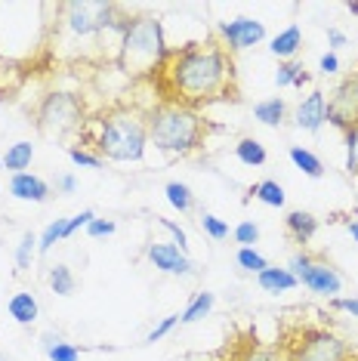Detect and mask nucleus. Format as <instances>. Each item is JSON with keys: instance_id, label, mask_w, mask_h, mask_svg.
<instances>
[{"instance_id": "nucleus-11", "label": "nucleus", "mask_w": 358, "mask_h": 361, "mask_svg": "<svg viewBox=\"0 0 358 361\" xmlns=\"http://www.w3.org/2000/svg\"><path fill=\"white\" fill-rule=\"evenodd\" d=\"M328 96L321 93V90H312V93L306 96V99H300L297 111H294V121L300 130H309V133H319V130L328 124Z\"/></svg>"}, {"instance_id": "nucleus-36", "label": "nucleus", "mask_w": 358, "mask_h": 361, "mask_svg": "<svg viewBox=\"0 0 358 361\" xmlns=\"http://www.w3.org/2000/svg\"><path fill=\"white\" fill-rule=\"evenodd\" d=\"M115 219H99V216H96L93 219V223H90L87 226V235L90 238H109V235H115Z\"/></svg>"}, {"instance_id": "nucleus-21", "label": "nucleus", "mask_w": 358, "mask_h": 361, "mask_svg": "<svg viewBox=\"0 0 358 361\" xmlns=\"http://www.w3.org/2000/svg\"><path fill=\"white\" fill-rule=\"evenodd\" d=\"M214 302H216V297L210 290L195 293L189 300V306L179 312V324H195V322H201V318H207L210 312H214Z\"/></svg>"}, {"instance_id": "nucleus-14", "label": "nucleus", "mask_w": 358, "mask_h": 361, "mask_svg": "<svg viewBox=\"0 0 358 361\" xmlns=\"http://www.w3.org/2000/svg\"><path fill=\"white\" fill-rule=\"evenodd\" d=\"M268 50H272V56H278L281 62H294L297 53L303 50V31H300V25H288L284 31H278L268 40Z\"/></svg>"}, {"instance_id": "nucleus-30", "label": "nucleus", "mask_w": 358, "mask_h": 361, "mask_svg": "<svg viewBox=\"0 0 358 361\" xmlns=\"http://www.w3.org/2000/svg\"><path fill=\"white\" fill-rule=\"evenodd\" d=\"M232 238L241 244V247H254V244L259 241V226L254 223V219H244V223H238L232 228Z\"/></svg>"}, {"instance_id": "nucleus-35", "label": "nucleus", "mask_w": 358, "mask_h": 361, "mask_svg": "<svg viewBox=\"0 0 358 361\" xmlns=\"http://www.w3.org/2000/svg\"><path fill=\"white\" fill-rule=\"evenodd\" d=\"M176 324H179V315H167V318H161V322L149 331V336H145V343H158V340H164V336H167L170 331H173Z\"/></svg>"}, {"instance_id": "nucleus-20", "label": "nucleus", "mask_w": 358, "mask_h": 361, "mask_svg": "<svg viewBox=\"0 0 358 361\" xmlns=\"http://www.w3.org/2000/svg\"><path fill=\"white\" fill-rule=\"evenodd\" d=\"M250 195H254V201L266 204V207H284V201H288V192H284L278 179H259V183L250 185Z\"/></svg>"}, {"instance_id": "nucleus-19", "label": "nucleus", "mask_w": 358, "mask_h": 361, "mask_svg": "<svg viewBox=\"0 0 358 361\" xmlns=\"http://www.w3.org/2000/svg\"><path fill=\"white\" fill-rule=\"evenodd\" d=\"M254 118L266 127H281L284 118H288V102L281 96H272V99H263L254 105Z\"/></svg>"}, {"instance_id": "nucleus-24", "label": "nucleus", "mask_w": 358, "mask_h": 361, "mask_svg": "<svg viewBox=\"0 0 358 361\" xmlns=\"http://www.w3.org/2000/svg\"><path fill=\"white\" fill-rule=\"evenodd\" d=\"M50 287H53V293L56 297H71L75 293V287H78V278H75V272H71L65 262H59V266H53L50 269Z\"/></svg>"}, {"instance_id": "nucleus-9", "label": "nucleus", "mask_w": 358, "mask_h": 361, "mask_svg": "<svg viewBox=\"0 0 358 361\" xmlns=\"http://www.w3.org/2000/svg\"><path fill=\"white\" fill-rule=\"evenodd\" d=\"M214 37L229 53H241V50H250V47L263 44L266 40V25L259 19H250V16H238V19H232V22H216V35Z\"/></svg>"}, {"instance_id": "nucleus-22", "label": "nucleus", "mask_w": 358, "mask_h": 361, "mask_svg": "<svg viewBox=\"0 0 358 361\" xmlns=\"http://www.w3.org/2000/svg\"><path fill=\"white\" fill-rule=\"evenodd\" d=\"M288 154H290V161H294V167L303 170L309 179H321L324 176V164H321V158L315 152L303 149V145H290Z\"/></svg>"}, {"instance_id": "nucleus-23", "label": "nucleus", "mask_w": 358, "mask_h": 361, "mask_svg": "<svg viewBox=\"0 0 358 361\" xmlns=\"http://www.w3.org/2000/svg\"><path fill=\"white\" fill-rule=\"evenodd\" d=\"M164 195H167V201H170V207L179 210V213H192L195 210V192L185 183H176V179H170V183L164 185Z\"/></svg>"}, {"instance_id": "nucleus-15", "label": "nucleus", "mask_w": 358, "mask_h": 361, "mask_svg": "<svg viewBox=\"0 0 358 361\" xmlns=\"http://www.w3.org/2000/svg\"><path fill=\"white\" fill-rule=\"evenodd\" d=\"M6 312H10V318H16V324L31 327L40 318V302L35 300V293L19 290L10 297V302H6Z\"/></svg>"}, {"instance_id": "nucleus-49", "label": "nucleus", "mask_w": 358, "mask_h": 361, "mask_svg": "<svg viewBox=\"0 0 358 361\" xmlns=\"http://www.w3.org/2000/svg\"><path fill=\"white\" fill-rule=\"evenodd\" d=\"M0 361H4V358H0Z\"/></svg>"}, {"instance_id": "nucleus-10", "label": "nucleus", "mask_w": 358, "mask_h": 361, "mask_svg": "<svg viewBox=\"0 0 358 361\" xmlns=\"http://www.w3.org/2000/svg\"><path fill=\"white\" fill-rule=\"evenodd\" d=\"M145 257L158 272L164 275H176V278H189V275H198L195 262L189 259V253L179 250L176 244H167V241H149L145 247Z\"/></svg>"}, {"instance_id": "nucleus-5", "label": "nucleus", "mask_w": 358, "mask_h": 361, "mask_svg": "<svg viewBox=\"0 0 358 361\" xmlns=\"http://www.w3.org/2000/svg\"><path fill=\"white\" fill-rule=\"evenodd\" d=\"M281 361H349L352 346L328 327H300L278 343Z\"/></svg>"}, {"instance_id": "nucleus-25", "label": "nucleus", "mask_w": 358, "mask_h": 361, "mask_svg": "<svg viewBox=\"0 0 358 361\" xmlns=\"http://www.w3.org/2000/svg\"><path fill=\"white\" fill-rule=\"evenodd\" d=\"M235 262H238V269H241V272H247V275H259L263 269H268V259L257 247H238V253H235Z\"/></svg>"}, {"instance_id": "nucleus-41", "label": "nucleus", "mask_w": 358, "mask_h": 361, "mask_svg": "<svg viewBox=\"0 0 358 361\" xmlns=\"http://www.w3.org/2000/svg\"><path fill=\"white\" fill-rule=\"evenodd\" d=\"M349 44L346 35L340 28H328V47H331V53H337V50H343V47Z\"/></svg>"}, {"instance_id": "nucleus-7", "label": "nucleus", "mask_w": 358, "mask_h": 361, "mask_svg": "<svg viewBox=\"0 0 358 361\" xmlns=\"http://www.w3.org/2000/svg\"><path fill=\"white\" fill-rule=\"evenodd\" d=\"M288 269L297 275V281L306 287V290L319 293V297H328L333 300L340 290H343V275L331 266L328 259L315 257V253H306V250H297L290 257Z\"/></svg>"}, {"instance_id": "nucleus-8", "label": "nucleus", "mask_w": 358, "mask_h": 361, "mask_svg": "<svg viewBox=\"0 0 358 361\" xmlns=\"http://www.w3.org/2000/svg\"><path fill=\"white\" fill-rule=\"evenodd\" d=\"M328 124H333L340 133L358 127V71L343 78L328 96Z\"/></svg>"}, {"instance_id": "nucleus-2", "label": "nucleus", "mask_w": 358, "mask_h": 361, "mask_svg": "<svg viewBox=\"0 0 358 361\" xmlns=\"http://www.w3.org/2000/svg\"><path fill=\"white\" fill-rule=\"evenodd\" d=\"M145 124H149V142L167 154L189 158V154L204 149L207 121L204 114L195 109L173 105V102H158L154 109L145 111Z\"/></svg>"}, {"instance_id": "nucleus-29", "label": "nucleus", "mask_w": 358, "mask_h": 361, "mask_svg": "<svg viewBox=\"0 0 358 361\" xmlns=\"http://www.w3.org/2000/svg\"><path fill=\"white\" fill-rule=\"evenodd\" d=\"M68 158H71V164H78V167H90V170H99L105 164L99 154L90 152L87 145H68Z\"/></svg>"}, {"instance_id": "nucleus-40", "label": "nucleus", "mask_w": 358, "mask_h": 361, "mask_svg": "<svg viewBox=\"0 0 358 361\" xmlns=\"http://www.w3.org/2000/svg\"><path fill=\"white\" fill-rule=\"evenodd\" d=\"M319 71H321V75H337V71H340V56L337 53H324L321 56V59H319Z\"/></svg>"}, {"instance_id": "nucleus-3", "label": "nucleus", "mask_w": 358, "mask_h": 361, "mask_svg": "<svg viewBox=\"0 0 358 361\" xmlns=\"http://www.w3.org/2000/svg\"><path fill=\"white\" fill-rule=\"evenodd\" d=\"M170 47L164 25L154 16H130L118 44V68L127 78H154L167 62Z\"/></svg>"}, {"instance_id": "nucleus-27", "label": "nucleus", "mask_w": 358, "mask_h": 361, "mask_svg": "<svg viewBox=\"0 0 358 361\" xmlns=\"http://www.w3.org/2000/svg\"><path fill=\"white\" fill-rule=\"evenodd\" d=\"M35 257H37V235L25 232L19 238V247H16V266H19V272H28Z\"/></svg>"}, {"instance_id": "nucleus-31", "label": "nucleus", "mask_w": 358, "mask_h": 361, "mask_svg": "<svg viewBox=\"0 0 358 361\" xmlns=\"http://www.w3.org/2000/svg\"><path fill=\"white\" fill-rule=\"evenodd\" d=\"M343 139H346V173L358 176V127L346 130Z\"/></svg>"}, {"instance_id": "nucleus-45", "label": "nucleus", "mask_w": 358, "mask_h": 361, "mask_svg": "<svg viewBox=\"0 0 358 361\" xmlns=\"http://www.w3.org/2000/svg\"><path fill=\"white\" fill-rule=\"evenodd\" d=\"M309 80H312V75H309V71L303 68V71H300V78H297V84H294V87H306Z\"/></svg>"}, {"instance_id": "nucleus-47", "label": "nucleus", "mask_w": 358, "mask_h": 361, "mask_svg": "<svg viewBox=\"0 0 358 361\" xmlns=\"http://www.w3.org/2000/svg\"><path fill=\"white\" fill-rule=\"evenodd\" d=\"M0 170H4V158H0Z\"/></svg>"}, {"instance_id": "nucleus-17", "label": "nucleus", "mask_w": 358, "mask_h": 361, "mask_svg": "<svg viewBox=\"0 0 358 361\" xmlns=\"http://www.w3.org/2000/svg\"><path fill=\"white\" fill-rule=\"evenodd\" d=\"M31 161H35V145L31 142H13L10 149H6L4 154V170H10V173H28V167H31Z\"/></svg>"}, {"instance_id": "nucleus-48", "label": "nucleus", "mask_w": 358, "mask_h": 361, "mask_svg": "<svg viewBox=\"0 0 358 361\" xmlns=\"http://www.w3.org/2000/svg\"><path fill=\"white\" fill-rule=\"evenodd\" d=\"M349 361H358V358H355V355H352V358H349Z\"/></svg>"}, {"instance_id": "nucleus-16", "label": "nucleus", "mask_w": 358, "mask_h": 361, "mask_svg": "<svg viewBox=\"0 0 358 361\" xmlns=\"http://www.w3.org/2000/svg\"><path fill=\"white\" fill-rule=\"evenodd\" d=\"M257 284L263 287L266 293H288V290H294V287H300V281H297V275L290 272V269H281V266H268V269H263V272L257 275Z\"/></svg>"}, {"instance_id": "nucleus-39", "label": "nucleus", "mask_w": 358, "mask_h": 361, "mask_svg": "<svg viewBox=\"0 0 358 361\" xmlns=\"http://www.w3.org/2000/svg\"><path fill=\"white\" fill-rule=\"evenodd\" d=\"M244 361H281V352L275 346H254V352Z\"/></svg>"}, {"instance_id": "nucleus-42", "label": "nucleus", "mask_w": 358, "mask_h": 361, "mask_svg": "<svg viewBox=\"0 0 358 361\" xmlns=\"http://www.w3.org/2000/svg\"><path fill=\"white\" fill-rule=\"evenodd\" d=\"M75 188H78V179L71 176V173H65V176L56 179V192H59V195H71Z\"/></svg>"}, {"instance_id": "nucleus-26", "label": "nucleus", "mask_w": 358, "mask_h": 361, "mask_svg": "<svg viewBox=\"0 0 358 361\" xmlns=\"http://www.w3.org/2000/svg\"><path fill=\"white\" fill-rule=\"evenodd\" d=\"M65 228H68V219H53V223L44 228V235L37 238V253H40V257H44V253H50L59 241H65Z\"/></svg>"}, {"instance_id": "nucleus-28", "label": "nucleus", "mask_w": 358, "mask_h": 361, "mask_svg": "<svg viewBox=\"0 0 358 361\" xmlns=\"http://www.w3.org/2000/svg\"><path fill=\"white\" fill-rule=\"evenodd\" d=\"M201 228H204V235L214 238V241H226V238L232 235L229 223H226V219H219V216H214V213H207V210H201Z\"/></svg>"}, {"instance_id": "nucleus-32", "label": "nucleus", "mask_w": 358, "mask_h": 361, "mask_svg": "<svg viewBox=\"0 0 358 361\" xmlns=\"http://www.w3.org/2000/svg\"><path fill=\"white\" fill-rule=\"evenodd\" d=\"M300 71H303V62H278V71H275V84L278 87H294Z\"/></svg>"}, {"instance_id": "nucleus-37", "label": "nucleus", "mask_w": 358, "mask_h": 361, "mask_svg": "<svg viewBox=\"0 0 358 361\" xmlns=\"http://www.w3.org/2000/svg\"><path fill=\"white\" fill-rule=\"evenodd\" d=\"M93 219H96V213L93 210H80V213H75V216H71L68 219V228H65V238H71V235H75L78 232V228H87L90 223H93Z\"/></svg>"}, {"instance_id": "nucleus-46", "label": "nucleus", "mask_w": 358, "mask_h": 361, "mask_svg": "<svg viewBox=\"0 0 358 361\" xmlns=\"http://www.w3.org/2000/svg\"><path fill=\"white\" fill-rule=\"evenodd\" d=\"M346 10H349V16H358V0H352V4H346Z\"/></svg>"}, {"instance_id": "nucleus-18", "label": "nucleus", "mask_w": 358, "mask_h": 361, "mask_svg": "<svg viewBox=\"0 0 358 361\" xmlns=\"http://www.w3.org/2000/svg\"><path fill=\"white\" fill-rule=\"evenodd\" d=\"M235 158H238L244 167H263L268 161V152L257 136H241L238 145H235Z\"/></svg>"}, {"instance_id": "nucleus-1", "label": "nucleus", "mask_w": 358, "mask_h": 361, "mask_svg": "<svg viewBox=\"0 0 358 361\" xmlns=\"http://www.w3.org/2000/svg\"><path fill=\"white\" fill-rule=\"evenodd\" d=\"M152 80L161 102L185 105L195 111L214 102H238L235 59L216 37L170 50L167 62Z\"/></svg>"}, {"instance_id": "nucleus-43", "label": "nucleus", "mask_w": 358, "mask_h": 361, "mask_svg": "<svg viewBox=\"0 0 358 361\" xmlns=\"http://www.w3.org/2000/svg\"><path fill=\"white\" fill-rule=\"evenodd\" d=\"M59 340H62V336H59V334L47 331L44 336H40V349H44V352H47V349H53V346H56V343H59Z\"/></svg>"}, {"instance_id": "nucleus-12", "label": "nucleus", "mask_w": 358, "mask_h": 361, "mask_svg": "<svg viewBox=\"0 0 358 361\" xmlns=\"http://www.w3.org/2000/svg\"><path fill=\"white\" fill-rule=\"evenodd\" d=\"M10 195L19 201H31V204H47L53 198V188L47 179H40L35 173H16L10 176Z\"/></svg>"}, {"instance_id": "nucleus-13", "label": "nucleus", "mask_w": 358, "mask_h": 361, "mask_svg": "<svg viewBox=\"0 0 358 361\" xmlns=\"http://www.w3.org/2000/svg\"><path fill=\"white\" fill-rule=\"evenodd\" d=\"M284 232H288V238L294 244L306 247L315 238V232H319V216L309 210H290L288 216H284Z\"/></svg>"}, {"instance_id": "nucleus-6", "label": "nucleus", "mask_w": 358, "mask_h": 361, "mask_svg": "<svg viewBox=\"0 0 358 361\" xmlns=\"http://www.w3.org/2000/svg\"><path fill=\"white\" fill-rule=\"evenodd\" d=\"M35 124L44 136L65 139L84 127V102L75 93H47L35 111Z\"/></svg>"}, {"instance_id": "nucleus-4", "label": "nucleus", "mask_w": 358, "mask_h": 361, "mask_svg": "<svg viewBox=\"0 0 358 361\" xmlns=\"http://www.w3.org/2000/svg\"><path fill=\"white\" fill-rule=\"evenodd\" d=\"M93 149L102 161L115 164H140L149 149V124L145 114L133 109H111L99 118V133Z\"/></svg>"}, {"instance_id": "nucleus-38", "label": "nucleus", "mask_w": 358, "mask_h": 361, "mask_svg": "<svg viewBox=\"0 0 358 361\" xmlns=\"http://www.w3.org/2000/svg\"><path fill=\"white\" fill-rule=\"evenodd\" d=\"M331 309L333 312H346V315L358 318V297H333L331 300Z\"/></svg>"}, {"instance_id": "nucleus-33", "label": "nucleus", "mask_w": 358, "mask_h": 361, "mask_svg": "<svg viewBox=\"0 0 358 361\" xmlns=\"http://www.w3.org/2000/svg\"><path fill=\"white\" fill-rule=\"evenodd\" d=\"M50 361H80V349L75 346V343H65V340H59L53 349H47L44 352Z\"/></svg>"}, {"instance_id": "nucleus-34", "label": "nucleus", "mask_w": 358, "mask_h": 361, "mask_svg": "<svg viewBox=\"0 0 358 361\" xmlns=\"http://www.w3.org/2000/svg\"><path fill=\"white\" fill-rule=\"evenodd\" d=\"M154 219H158V226H161V228H167V232L173 235V244H176L179 250H189V235H185V228H183V226H176L173 219H167V216H154Z\"/></svg>"}, {"instance_id": "nucleus-44", "label": "nucleus", "mask_w": 358, "mask_h": 361, "mask_svg": "<svg viewBox=\"0 0 358 361\" xmlns=\"http://www.w3.org/2000/svg\"><path fill=\"white\" fill-rule=\"evenodd\" d=\"M346 232L352 235V241L358 244V219H346Z\"/></svg>"}]
</instances>
